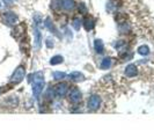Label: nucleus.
<instances>
[{
	"instance_id": "1",
	"label": "nucleus",
	"mask_w": 154,
	"mask_h": 139,
	"mask_svg": "<svg viewBox=\"0 0 154 139\" xmlns=\"http://www.w3.org/2000/svg\"><path fill=\"white\" fill-rule=\"evenodd\" d=\"M28 81L33 82V94L36 100L40 99L44 88V74L43 72H36L28 77Z\"/></svg>"
},
{
	"instance_id": "2",
	"label": "nucleus",
	"mask_w": 154,
	"mask_h": 139,
	"mask_svg": "<svg viewBox=\"0 0 154 139\" xmlns=\"http://www.w3.org/2000/svg\"><path fill=\"white\" fill-rule=\"evenodd\" d=\"M25 76H26V68H25V66L20 65V66H18L15 68V71L13 72L10 81H11V84H15L16 85V84L21 82L25 79Z\"/></svg>"
},
{
	"instance_id": "3",
	"label": "nucleus",
	"mask_w": 154,
	"mask_h": 139,
	"mask_svg": "<svg viewBox=\"0 0 154 139\" xmlns=\"http://www.w3.org/2000/svg\"><path fill=\"white\" fill-rule=\"evenodd\" d=\"M82 99V94L81 92L76 88V87H73L70 92H68V100L71 103L73 104H78Z\"/></svg>"
},
{
	"instance_id": "4",
	"label": "nucleus",
	"mask_w": 154,
	"mask_h": 139,
	"mask_svg": "<svg viewBox=\"0 0 154 139\" xmlns=\"http://www.w3.org/2000/svg\"><path fill=\"white\" fill-rule=\"evenodd\" d=\"M67 93H68V84H66V82H59L55 87V95L59 99L66 96Z\"/></svg>"
},
{
	"instance_id": "5",
	"label": "nucleus",
	"mask_w": 154,
	"mask_h": 139,
	"mask_svg": "<svg viewBox=\"0 0 154 139\" xmlns=\"http://www.w3.org/2000/svg\"><path fill=\"white\" fill-rule=\"evenodd\" d=\"M101 106V97L96 94L92 95L89 99H88V102H87V108L89 110H97Z\"/></svg>"
},
{
	"instance_id": "6",
	"label": "nucleus",
	"mask_w": 154,
	"mask_h": 139,
	"mask_svg": "<svg viewBox=\"0 0 154 139\" xmlns=\"http://www.w3.org/2000/svg\"><path fill=\"white\" fill-rule=\"evenodd\" d=\"M3 21L7 26H14L18 22V16L12 12H6L3 14Z\"/></svg>"
},
{
	"instance_id": "7",
	"label": "nucleus",
	"mask_w": 154,
	"mask_h": 139,
	"mask_svg": "<svg viewBox=\"0 0 154 139\" xmlns=\"http://www.w3.org/2000/svg\"><path fill=\"white\" fill-rule=\"evenodd\" d=\"M44 25H45V27L49 29V31H50V33H52L55 36H57L58 38H60V37H61V35H60V33H59L58 28H57V27H56V25L52 22L51 18H46V19L44 20Z\"/></svg>"
},
{
	"instance_id": "8",
	"label": "nucleus",
	"mask_w": 154,
	"mask_h": 139,
	"mask_svg": "<svg viewBox=\"0 0 154 139\" xmlns=\"http://www.w3.org/2000/svg\"><path fill=\"white\" fill-rule=\"evenodd\" d=\"M34 44H35V48L37 50L42 45V34H41L40 28L36 26H34Z\"/></svg>"
},
{
	"instance_id": "9",
	"label": "nucleus",
	"mask_w": 154,
	"mask_h": 139,
	"mask_svg": "<svg viewBox=\"0 0 154 139\" xmlns=\"http://www.w3.org/2000/svg\"><path fill=\"white\" fill-rule=\"evenodd\" d=\"M124 74L125 77L127 78H133L138 74V68L134 64H129L126 67H125V71H124Z\"/></svg>"
},
{
	"instance_id": "10",
	"label": "nucleus",
	"mask_w": 154,
	"mask_h": 139,
	"mask_svg": "<svg viewBox=\"0 0 154 139\" xmlns=\"http://www.w3.org/2000/svg\"><path fill=\"white\" fill-rule=\"evenodd\" d=\"M68 79L71 81H74V82H80V81H84L85 80V76L81 72L73 71V72H71L68 74Z\"/></svg>"
},
{
	"instance_id": "11",
	"label": "nucleus",
	"mask_w": 154,
	"mask_h": 139,
	"mask_svg": "<svg viewBox=\"0 0 154 139\" xmlns=\"http://www.w3.org/2000/svg\"><path fill=\"white\" fill-rule=\"evenodd\" d=\"M82 26L85 27V29H86L87 31H89V30H92V29L94 28V26H95V20H94L92 16L87 15V16L82 20Z\"/></svg>"
},
{
	"instance_id": "12",
	"label": "nucleus",
	"mask_w": 154,
	"mask_h": 139,
	"mask_svg": "<svg viewBox=\"0 0 154 139\" xmlns=\"http://www.w3.org/2000/svg\"><path fill=\"white\" fill-rule=\"evenodd\" d=\"M75 7V3L74 0H61V8L66 12L72 11Z\"/></svg>"
},
{
	"instance_id": "13",
	"label": "nucleus",
	"mask_w": 154,
	"mask_h": 139,
	"mask_svg": "<svg viewBox=\"0 0 154 139\" xmlns=\"http://www.w3.org/2000/svg\"><path fill=\"white\" fill-rule=\"evenodd\" d=\"M111 64H112V59L110 57H104L101 60L100 67H101V70H109L111 67Z\"/></svg>"
},
{
	"instance_id": "14",
	"label": "nucleus",
	"mask_w": 154,
	"mask_h": 139,
	"mask_svg": "<svg viewBox=\"0 0 154 139\" xmlns=\"http://www.w3.org/2000/svg\"><path fill=\"white\" fill-rule=\"evenodd\" d=\"M94 49L97 53H103L104 52V44L102 42V40H95L94 41Z\"/></svg>"
},
{
	"instance_id": "15",
	"label": "nucleus",
	"mask_w": 154,
	"mask_h": 139,
	"mask_svg": "<svg viewBox=\"0 0 154 139\" xmlns=\"http://www.w3.org/2000/svg\"><path fill=\"white\" fill-rule=\"evenodd\" d=\"M72 27H73L75 30H80V28L82 27V20H81L79 16L73 18V20H72Z\"/></svg>"
},
{
	"instance_id": "16",
	"label": "nucleus",
	"mask_w": 154,
	"mask_h": 139,
	"mask_svg": "<svg viewBox=\"0 0 154 139\" xmlns=\"http://www.w3.org/2000/svg\"><path fill=\"white\" fill-rule=\"evenodd\" d=\"M130 29H131V27H130V25L126 23V22H122V23L118 25V30H119L121 34H126V33L130 31Z\"/></svg>"
},
{
	"instance_id": "17",
	"label": "nucleus",
	"mask_w": 154,
	"mask_h": 139,
	"mask_svg": "<svg viewBox=\"0 0 154 139\" xmlns=\"http://www.w3.org/2000/svg\"><path fill=\"white\" fill-rule=\"evenodd\" d=\"M64 61V57L63 56H60V55H56V56H53L51 59H50V64L51 65H59V64H61Z\"/></svg>"
},
{
	"instance_id": "18",
	"label": "nucleus",
	"mask_w": 154,
	"mask_h": 139,
	"mask_svg": "<svg viewBox=\"0 0 154 139\" xmlns=\"http://www.w3.org/2000/svg\"><path fill=\"white\" fill-rule=\"evenodd\" d=\"M137 51H138V53L139 55H141V56H147V55H149V48L147 46V45H140L138 49H137Z\"/></svg>"
},
{
	"instance_id": "19",
	"label": "nucleus",
	"mask_w": 154,
	"mask_h": 139,
	"mask_svg": "<svg viewBox=\"0 0 154 139\" xmlns=\"http://www.w3.org/2000/svg\"><path fill=\"white\" fill-rule=\"evenodd\" d=\"M52 77H53L55 80H63V79H65L66 73L60 72V71H55V72L52 73Z\"/></svg>"
},
{
	"instance_id": "20",
	"label": "nucleus",
	"mask_w": 154,
	"mask_h": 139,
	"mask_svg": "<svg viewBox=\"0 0 154 139\" xmlns=\"http://www.w3.org/2000/svg\"><path fill=\"white\" fill-rule=\"evenodd\" d=\"M51 8L55 11H58L61 8V0H52L51 3Z\"/></svg>"
},
{
	"instance_id": "21",
	"label": "nucleus",
	"mask_w": 154,
	"mask_h": 139,
	"mask_svg": "<svg viewBox=\"0 0 154 139\" xmlns=\"http://www.w3.org/2000/svg\"><path fill=\"white\" fill-rule=\"evenodd\" d=\"M53 96H55V89L49 88V89L46 91V93H45V99H46L48 101H52V100H53Z\"/></svg>"
},
{
	"instance_id": "22",
	"label": "nucleus",
	"mask_w": 154,
	"mask_h": 139,
	"mask_svg": "<svg viewBox=\"0 0 154 139\" xmlns=\"http://www.w3.org/2000/svg\"><path fill=\"white\" fill-rule=\"evenodd\" d=\"M78 11H79V13L80 14H87V7H86V5L84 4V3H81V4H79V6H78Z\"/></svg>"
},
{
	"instance_id": "23",
	"label": "nucleus",
	"mask_w": 154,
	"mask_h": 139,
	"mask_svg": "<svg viewBox=\"0 0 154 139\" xmlns=\"http://www.w3.org/2000/svg\"><path fill=\"white\" fill-rule=\"evenodd\" d=\"M45 45H46V48H49V49H52V48L55 46V42H53V40H52L51 37L46 38V41H45Z\"/></svg>"
},
{
	"instance_id": "24",
	"label": "nucleus",
	"mask_w": 154,
	"mask_h": 139,
	"mask_svg": "<svg viewBox=\"0 0 154 139\" xmlns=\"http://www.w3.org/2000/svg\"><path fill=\"white\" fill-rule=\"evenodd\" d=\"M0 94H1V89H0Z\"/></svg>"
}]
</instances>
